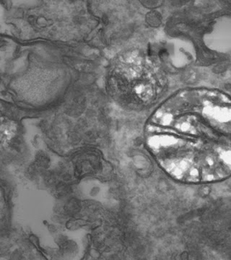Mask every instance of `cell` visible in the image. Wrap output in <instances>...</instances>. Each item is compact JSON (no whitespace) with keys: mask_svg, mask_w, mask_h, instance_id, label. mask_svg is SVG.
<instances>
[{"mask_svg":"<svg viewBox=\"0 0 231 260\" xmlns=\"http://www.w3.org/2000/svg\"><path fill=\"white\" fill-rule=\"evenodd\" d=\"M148 144L159 164L176 180L208 183L231 175V102L184 91L153 117Z\"/></svg>","mask_w":231,"mask_h":260,"instance_id":"cell-1","label":"cell"}]
</instances>
